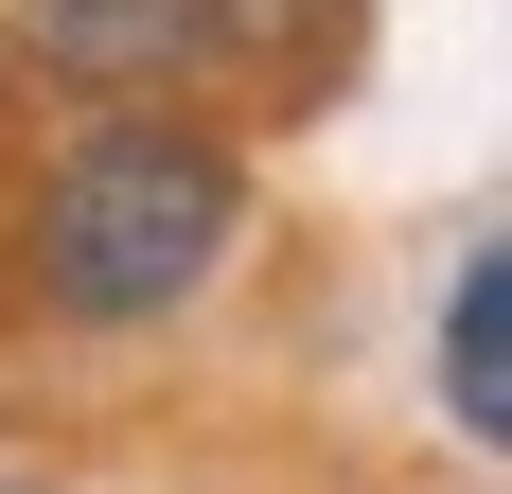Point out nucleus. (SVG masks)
Listing matches in <instances>:
<instances>
[{
  "instance_id": "obj_1",
  "label": "nucleus",
  "mask_w": 512,
  "mask_h": 494,
  "mask_svg": "<svg viewBox=\"0 0 512 494\" xmlns=\"http://www.w3.org/2000/svg\"><path fill=\"white\" fill-rule=\"evenodd\" d=\"M248 247V159L212 124H159V106H106L89 142L36 177V300L89 318V336H142Z\"/></svg>"
},
{
  "instance_id": "obj_2",
  "label": "nucleus",
  "mask_w": 512,
  "mask_h": 494,
  "mask_svg": "<svg viewBox=\"0 0 512 494\" xmlns=\"http://www.w3.org/2000/svg\"><path fill=\"white\" fill-rule=\"evenodd\" d=\"M354 36V0H18V71L36 89H195V71H301Z\"/></svg>"
},
{
  "instance_id": "obj_3",
  "label": "nucleus",
  "mask_w": 512,
  "mask_h": 494,
  "mask_svg": "<svg viewBox=\"0 0 512 494\" xmlns=\"http://www.w3.org/2000/svg\"><path fill=\"white\" fill-rule=\"evenodd\" d=\"M442 406H460V442H512V265L460 247V283H442Z\"/></svg>"
}]
</instances>
